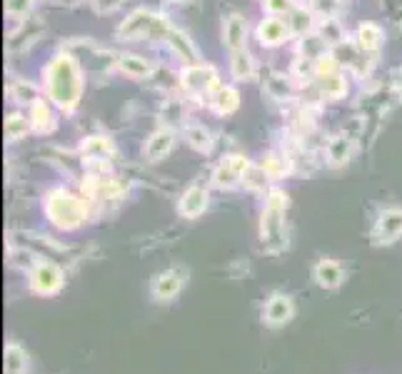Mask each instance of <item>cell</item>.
<instances>
[{
  "mask_svg": "<svg viewBox=\"0 0 402 374\" xmlns=\"http://www.w3.org/2000/svg\"><path fill=\"white\" fill-rule=\"evenodd\" d=\"M178 3H192V0H178Z\"/></svg>",
  "mask_w": 402,
  "mask_h": 374,
  "instance_id": "cell-36",
  "label": "cell"
},
{
  "mask_svg": "<svg viewBox=\"0 0 402 374\" xmlns=\"http://www.w3.org/2000/svg\"><path fill=\"white\" fill-rule=\"evenodd\" d=\"M208 103H210V110L215 115H233L240 107V93L233 85H220L208 98Z\"/></svg>",
  "mask_w": 402,
  "mask_h": 374,
  "instance_id": "cell-19",
  "label": "cell"
},
{
  "mask_svg": "<svg viewBox=\"0 0 402 374\" xmlns=\"http://www.w3.org/2000/svg\"><path fill=\"white\" fill-rule=\"evenodd\" d=\"M250 170V162L245 155H225L212 170V185L220 190H235L245 180V172Z\"/></svg>",
  "mask_w": 402,
  "mask_h": 374,
  "instance_id": "cell-7",
  "label": "cell"
},
{
  "mask_svg": "<svg viewBox=\"0 0 402 374\" xmlns=\"http://www.w3.org/2000/svg\"><path fill=\"white\" fill-rule=\"evenodd\" d=\"M187 282V272L183 267H170L165 272L155 274L153 285H150V292H153V299L155 302H173L180 292H183V287Z\"/></svg>",
  "mask_w": 402,
  "mask_h": 374,
  "instance_id": "cell-8",
  "label": "cell"
},
{
  "mask_svg": "<svg viewBox=\"0 0 402 374\" xmlns=\"http://www.w3.org/2000/svg\"><path fill=\"white\" fill-rule=\"evenodd\" d=\"M385 40V33L378 23H360L355 33V45L360 53H378Z\"/></svg>",
  "mask_w": 402,
  "mask_h": 374,
  "instance_id": "cell-20",
  "label": "cell"
},
{
  "mask_svg": "<svg viewBox=\"0 0 402 374\" xmlns=\"http://www.w3.org/2000/svg\"><path fill=\"white\" fill-rule=\"evenodd\" d=\"M43 80V90L53 105L65 112L78 107L83 90H85V73H83L81 60L73 53L62 50V53L50 57V62L45 65Z\"/></svg>",
  "mask_w": 402,
  "mask_h": 374,
  "instance_id": "cell-1",
  "label": "cell"
},
{
  "mask_svg": "<svg viewBox=\"0 0 402 374\" xmlns=\"http://www.w3.org/2000/svg\"><path fill=\"white\" fill-rule=\"evenodd\" d=\"M312 280L322 290H337L345 282V269L337 260H320L312 267Z\"/></svg>",
  "mask_w": 402,
  "mask_h": 374,
  "instance_id": "cell-16",
  "label": "cell"
},
{
  "mask_svg": "<svg viewBox=\"0 0 402 374\" xmlns=\"http://www.w3.org/2000/svg\"><path fill=\"white\" fill-rule=\"evenodd\" d=\"M165 43H167V48L173 50L175 55L180 57V60L185 62V65L200 62V53H198V48L192 45V40H190L187 33L178 30V28H170V33H167V37H165Z\"/></svg>",
  "mask_w": 402,
  "mask_h": 374,
  "instance_id": "cell-17",
  "label": "cell"
},
{
  "mask_svg": "<svg viewBox=\"0 0 402 374\" xmlns=\"http://www.w3.org/2000/svg\"><path fill=\"white\" fill-rule=\"evenodd\" d=\"M8 95H10V100L15 103V105H28L31 107L33 103L40 98V90H37V87L33 85V82H28V80H15L10 87H8Z\"/></svg>",
  "mask_w": 402,
  "mask_h": 374,
  "instance_id": "cell-27",
  "label": "cell"
},
{
  "mask_svg": "<svg viewBox=\"0 0 402 374\" xmlns=\"http://www.w3.org/2000/svg\"><path fill=\"white\" fill-rule=\"evenodd\" d=\"M35 3H40V0H6V12L10 15V18L20 20L33 10Z\"/></svg>",
  "mask_w": 402,
  "mask_h": 374,
  "instance_id": "cell-32",
  "label": "cell"
},
{
  "mask_svg": "<svg viewBox=\"0 0 402 374\" xmlns=\"http://www.w3.org/2000/svg\"><path fill=\"white\" fill-rule=\"evenodd\" d=\"M248 43V20L242 18L240 12H230L223 18V45L228 53L242 50Z\"/></svg>",
  "mask_w": 402,
  "mask_h": 374,
  "instance_id": "cell-14",
  "label": "cell"
},
{
  "mask_svg": "<svg viewBox=\"0 0 402 374\" xmlns=\"http://www.w3.org/2000/svg\"><path fill=\"white\" fill-rule=\"evenodd\" d=\"M262 8H265L267 15H278V18H283V15H290L292 10L297 8L295 0H262Z\"/></svg>",
  "mask_w": 402,
  "mask_h": 374,
  "instance_id": "cell-31",
  "label": "cell"
},
{
  "mask_svg": "<svg viewBox=\"0 0 402 374\" xmlns=\"http://www.w3.org/2000/svg\"><path fill=\"white\" fill-rule=\"evenodd\" d=\"M83 155L87 160H106L112 155V143L110 137H87L83 143Z\"/></svg>",
  "mask_w": 402,
  "mask_h": 374,
  "instance_id": "cell-29",
  "label": "cell"
},
{
  "mask_svg": "<svg viewBox=\"0 0 402 374\" xmlns=\"http://www.w3.org/2000/svg\"><path fill=\"white\" fill-rule=\"evenodd\" d=\"M3 374H28V352L18 342H8L3 352Z\"/></svg>",
  "mask_w": 402,
  "mask_h": 374,
  "instance_id": "cell-23",
  "label": "cell"
},
{
  "mask_svg": "<svg viewBox=\"0 0 402 374\" xmlns=\"http://www.w3.org/2000/svg\"><path fill=\"white\" fill-rule=\"evenodd\" d=\"M90 6H93V10L98 12V15H112L115 10H120V6H123V0H87Z\"/></svg>",
  "mask_w": 402,
  "mask_h": 374,
  "instance_id": "cell-35",
  "label": "cell"
},
{
  "mask_svg": "<svg viewBox=\"0 0 402 374\" xmlns=\"http://www.w3.org/2000/svg\"><path fill=\"white\" fill-rule=\"evenodd\" d=\"M262 170L267 172L270 180H278L280 175L287 172V162H285L283 157H278V155H267V160L262 162Z\"/></svg>",
  "mask_w": 402,
  "mask_h": 374,
  "instance_id": "cell-34",
  "label": "cell"
},
{
  "mask_svg": "<svg viewBox=\"0 0 402 374\" xmlns=\"http://www.w3.org/2000/svg\"><path fill=\"white\" fill-rule=\"evenodd\" d=\"M267 95H270L272 100L287 98V95H290V82H287V78H270V80H267Z\"/></svg>",
  "mask_w": 402,
  "mask_h": 374,
  "instance_id": "cell-33",
  "label": "cell"
},
{
  "mask_svg": "<svg viewBox=\"0 0 402 374\" xmlns=\"http://www.w3.org/2000/svg\"><path fill=\"white\" fill-rule=\"evenodd\" d=\"M180 85L183 90L195 98H210L220 87V78H217V70L212 65H205V62H192V65H185L183 73H180Z\"/></svg>",
  "mask_w": 402,
  "mask_h": 374,
  "instance_id": "cell-5",
  "label": "cell"
},
{
  "mask_svg": "<svg viewBox=\"0 0 402 374\" xmlns=\"http://www.w3.org/2000/svg\"><path fill=\"white\" fill-rule=\"evenodd\" d=\"M317 85H320L322 98H328V100H340L347 90L345 75H340V70L333 75H322V78H317Z\"/></svg>",
  "mask_w": 402,
  "mask_h": 374,
  "instance_id": "cell-25",
  "label": "cell"
},
{
  "mask_svg": "<svg viewBox=\"0 0 402 374\" xmlns=\"http://www.w3.org/2000/svg\"><path fill=\"white\" fill-rule=\"evenodd\" d=\"M375 244H392L402 237V210L400 207H387L380 212V217L375 220V227L370 232Z\"/></svg>",
  "mask_w": 402,
  "mask_h": 374,
  "instance_id": "cell-9",
  "label": "cell"
},
{
  "mask_svg": "<svg viewBox=\"0 0 402 374\" xmlns=\"http://www.w3.org/2000/svg\"><path fill=\"white\" fill-rule=\"evenodd\" d=\"M183 135H185L187 145H190L192 150H198V152H208V150L212 148V135L210 130H205L203 125H187L185 130H183Z\"/></svg>",
  "mask_w": 402,
  "mask_h": 374,
  "instance_id": "cell-28",
  "label": "cell"
},
{
  "mask_svg": "<svg viewBox=\"0 0 402 374\" xmlns=\"http://www.w3.org/2000/svg\"><path fill=\"white\" fill-rule=\"evenodd\" d=\"M53 107H56V105H53L48 98H37L35 103H33L31 112H28L33 132H37V135H45V132L56 130V110H53Z\"/></svg>",
  "mask_w": 402,
  "mask_h": 374,
  "instance_id": "cell-15",
  "label": "cell"
},
{
  "mask_svg": "<svg viewBox=\"0 0 402 374\" xmlns=\"http://www.w3.org/2000/svg\"><path fill=\"white\" fill-rule=\"evenodd\" d=\"M208 205H210V195H208V190L200 185H190L178 199V215L185 220H198L205 215Z\"/></svg>",
  "mask_w": 402,
  "mask_h": 374,
  "instance_id": "cell-12",
  "label": "cell"
},
{
  "mask_svg": "<svg viewBox=\"0 0 402 374\" xmlns=\"http://www.w3.org/2000/svg\"><path fill=\"white\" fill-rule=\"evenodd\" d=\"M167 33H170V23L167 18L158 15V12L148 10V8H135V10L118 25L115 35L120 40H142V37H150V40H165Z\"/></svg>",
  "mask_w": 402,
  "mask_h": 374,
  "instance_id": "cell-4",
  "label": "cell"
},
{
  "mask_svg": "<svg viewBox=\"0 0 402 374\" xmlns=\"http://www.w3.org/2000/svg\"><path fill=\"white\" fill-rule=\"evenodd\" d=\"M287 25H290V33L292 35H312V30L317 28V20H315V12H312V8H303L297 6L295 10L287 15Z\"/></svg>",
  "mask_w": 402,
  "mask_h": 374,
  "instance_id": "cell-22",
  "label": "cell"
},
{
  "mask_svg": "<svg viewBox=\"0 0 402 374\" xmlns=\"http://www.w3.org/2000/svg\"><path fill=\"white\" fill-rule=\"evenodd\" d=\"M320 37L328 45H340V43H345V28L333 18H322L320 20Z\"/></svg>",
  "mask_w": 402,
  "mask_h": 374,
  "instance_id": "cell-30",
  "label": "cell"
},
{
  "mask_svg": "<svg viewBox=\"0 0 402 374\" xmlns=\"http://www.w3.org/2000/svg\"><path fill=\"white\" fill-rule=\"evenodd\" d=\"M175 148V132L170 127H158L148 135L145 145H142V155L148 162H160L167 157Z\"/></svg>",
  "mask_w": 402,
  "mask_h": 374,
  "instance_id": "cell-13",
  "label": "cell"
},
{
  "mask_svg": "<svg viewBox=\"0 0 402 374\" xmlns=\"http://www.w3.org/2000/svg\"><path fill=\"white\" fill-rule=\"evenodd\" d=\"M230 75L237 82H248L255 78V57L248 53V48L230 53Z\"/></svg>",
  "mask_w": 402,
  "mask_h": 374,
  "instance_id": "cell-21",
  "label": "cell"
},
{
  "mask_svg": "<svg viewBox=\"0 0 402 374\" xmlns=\"http://www.w3.org/2000/svg\"><path fill=\"white\" fill-rule=\"evenodd\" d=\"M353 152H355V140L347 135L333 137L328 143V148H325V157H328L330 168H342V165H347L350 157H353Z\"/></svg>",
  "mask_w": 402,
  "mask_h": 374,
  "instance_id": "cell-18",
  "label": "cell"
},
{
  "mask_svg": "<svg viewBox=\"0 0 402 374\" xmlns=\"http://www.w3.org/2000/svg\"><path fill=\"white\" fill-rule=\"evenodd\" d=\"M118 68L123 75H128V78H133V80H145V78H150L153 75V62L145 60V57L140 55H118Z\"/></svg>",
  "mask_w": 402,
  "mask_h": 374,
  "instance_id": "cell-24",
  "label": "cell"
},
{
  "mask_svg": "<svg viewBox=\"0 0 402 374\" xmlns=\"http://www.w3.org/2000/svg\"><path fill=\"white\" fill-rule=\"evenodd\" d=\"M287 205L290 197L280 187H270L260 215V244L267 255L287 249Z\"/></svg>",
  "mask_w": 402,
  "mask_h": 374,
  "instance_id": "cell-2",
  "label": "cell"
},
{
  "mask_svg": "<svg viewBox=\"0 0 402 374\" xmlns=\"http://www.w3.org/2000/svg\"><path fill=\"white\" fill-rule=\"evenodd\" d=\"M28 285L35 294L40 297H53L62 290L65 285V274L62 269L58 267L56 262H48V260H40L33 265L31 274H28Z\"/></svg>",
  "mask_w": 402,
  "mask_h": 374,
  "instance_id": "cell-6",
  "label": "cell"
},
{
  "mask_svg": "<svg viewBox=\"0 0 402 374\" xmlns=\"http://www.w3.org/2000/svg\"><path fill=\"white\" fill-rule=\"evenodd\" d=\"M290 35H292V33H290V25H287V20L278 18V15H267V18H262L260 25H258V30H255L258 43H260L262 48H267V50L285 45Z\"/></svg>",
  "mask_w": 402,
  "mask_h": 374,
  "instance_id": "cell-11",
  "label": "cell"
},
{
  "mask_svg": "<svg viewBox=\"0 0 402 374\" xmlns=\"http://www.w3.org/2000/svg\"><path fill=\"white\" fill-rule=\"evenodd\" d=\"M292 317H295V305L283 292H272L262 305V324L267 327H285V324H290Z\"/></svg>",
  "mask_w": 402,
  "mask_h": 374,
  "instance_id": "cell-10",
  "label": "cell"
},
{
  "mask_svg": "<svg viewBox=\"0 0 402 374\" xmlns=\"http://www.w3.org/2000/svg\"><path fill=\"white\" fill-rule=\"evenodd\" d=\"M43 207L50 224L62 232L78 230L87 220V199L70 193L68 187H53V190L45 195Z\"/></svg>",
  "mask_w": 402,
  "mask_h": 374,
  "instance_id": "cell-3",
  "label": "cell"
},
{
  "mask_svg": "<svg viewBox=\"0 0 402 374\" xmlns=\"http://www.w3.org/2000/svg\"><path fill=\"white\" fill-rule=\"evenodd\" d=\"M6 140L8 143H18V140H23L25 135H28V130H33L31 127V118H25L23 112H10L6 118Z\"/></svg>",
  "mask_w": 402,
  "mask_h": 374,
  "instance_id": "cell-26",
  "label": "cell"
}]
</instances>
